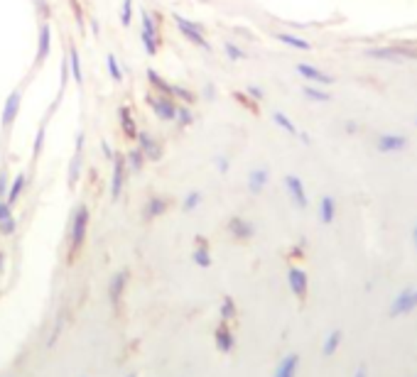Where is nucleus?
I'll return each instance as SVG.
<instances>
[{"label": "nucleus", "instance_id": "nucleus-45", "mask_svg": "<svg viewBox=\"0 0 417 377\" xmlns=\"http://www.w3.org/2000/svg\"><path fill=\"white\" fill-rule=\"evenodd\" d=\"M233 98H236L241 106H248L250 111H258V106H255V101H250L248 93H241V91H233Z\"/></svg>", "mask_w": 417, "mask_h": 377}, {"label": "nucleus", "instance_id": "nucleus-8", "mask_svg": "<svg viewBox=\"0 0 417 377\" xmlns=\"http://www.w3.org/2000/svg\"><path fill=\"white\" fill-rule=\"evenodd\" d=\"M415 309H417V287H405L393 299V304H390V316L398 319V316H405Z\"/></svg>", "mask_w": 417, "mask_h": 377}, {"label": "nucleus", "instance_id": "nucleus-35", "mask_svg": "<svg viewBox=\"0 0 417 377\" xmlns=\"http://www.w3.org/2000/svg\"><path fill=\"white\" fill-rule=\"evenodd\" d=\"M106 69H108V76H111L116 84H123L125 73H123V67H120V62H118V56L106 54Z\"/></svg>", "mask_w": 417, "mask_h": 377}, {"label": "nucleus", "instance_id": "nucleus-2", "mask_svg": "<svg viewBox=\"0 0 417 377\" xmlns=\"http://www.w3.org/2000/svg\"><path fill=\"white\" fill-rule=\"evenodd\" d=\"M140 45L142 49L147 52V56H158V49H160V25L155 20V15L145 8H140Z\"/></svg>", "mask_w": 417, "mask_h": 377}, {"label": "nucleus", "instance_id": "nucleus-3", "mask_svg": "<svg viewBox=\"0 0 417 377\" xmlns=\"http://www.w3.org/2000/svg\"><path fill=\"white\" fill-rule=\"evenodd\" d=\"M86 231H89V209L84 203H79L74 209L72 225H69V258H74L81 250V245L86 240Z\"/></svg>", "mask_w": 417, "mask_h": 377}, {"label": "nucleus", "instance_id": "nucleus-47", "mask_svg": "<svg viewBox=\"0 0 417 377\" xmlns=\"http://www.w3.org/2000/svg\"><path fill=\"white\" fill-rule=\"evenodd\" d=\"M204 98H206L208 103L216 101V86L211 84V81H206V86H204Z\"/></svg>", "mask_w": 417, "mask_h": 377}, {"label": "nucleus", "instance_id": "nucleus-31", "mask_svg": "<svg viewBox=\"0 0 417 377\" xmlns=\"http://www.w3.org/2000/svg\"><path fill=\"white\" fill-rule=\"evenodd\" d=\"M270 118H272V123H275L280 130H285V133H288V135L297 137V133H299V130H297V125H295L292 120H290L288 115H285V113H282V111H272V113H270Z\"/></svg>", "mask_w": 417, "mask_h": 377}, {"label": "nucleus", "instance_id": "nucleus-32", "mask_svg": "<svg viewBox=\"0 0 417 377\" xmlns=\"http://www.w3.org/2000/svg\"><path fill=\"white\" fill-rule=\"evenodd\" d=\"M341 341H344V333L339 331V328H334V331L327 336V341H324V348H321V355H324V358H332V355L339 350V345H341Z\"/></svg>", "mask_w": 417, "mask_h": 377}, {"label": "nucleus", "instance_id": "nucleus-19", "mask_svg": "<svg viewBox=\"0 0 417 377\" xmlns=\"http://www.w3.org/2000/svg\"><path fill=\"white\" fill-rule=\"evenodd\" d=\"M125 157V167H128V174H140L142 172V167H145V155H142V150L140 147H133V150H128V152L123 155Z\"/></svg>", "mask_w": 417, "mask_h": 377}, {"label": "nucleus", "instance_id": "nucleus-28", "mask_svg": "<svg viewBox=\"0 0 417 377\" xmlns=\"http://www.w3.org/2000/svg\"><path fill=\"white\" fill-rule=\"evenodd\" d=\"M194 123H197V113L192 111V106H186V103H177V120H175L177 128L186 130V128H192Z\"/></svg>", "mask_w": 417, "mask_h": 377}, {"label": "nucleus", "instance_id": "nucleus-49", "mask_svg": "<svg viewBox=\"0 0 417 377\" xmlns=\"http://www.w3.org/2000/svg\"><path fill=\"white\" fill-rule=\"evenodd\" d=\"M344 130H346V135H356V133H359V123H356V120H346Z\"/></svg>", "mask_w": 417, "mask_h": 377}, {"label": "nucleus", "instance_id": "nucleus-21", "mask_svg": "<svg viewBox=\"0 0 417 377\" xmlns=\"http://www.w3.org/2000/svg\"><path fill=\"white\" fill-rule=\"evenodd\" d=\"M297 370H299V355L290 353L280 361V365L275 367V375L272 377H295L297 375Z\"/></svg>", "mask_w": 417, "mask_h": 377}, {"label": "nucleus", "instance_id": "nucleus-20", "mask_svg": "<svg viewBox=\"0 0 417 377\" xmlns=\"http://www.w3.org/2000/svg\"><path fill=\"white\" fill-rule=\"evenodd\" d=\"M67 59H69V69H72V79L76 81L79 86H84V67H81V56L79 49L74 45H69L67 49Z\"/></svg>", "mask_w": 417, "mask_h": 377}, {"label": "nucleus", "instance_id": "nucleus-13", "mask_svg": "<svg viewBox=\"0 0 417 377\" xmlns=\"http://www.w3.org/2000/svg\"><path fill=\"white\" fill-rule=\"evenodd\" d=\"M288 284H290V292L295 294L297 299H305L307 297V287H310V277L302 267H290L288 270Z\"/></svg>", "mask_w": 417, "mask_h": 377}, {"label": "nucleus", "instance_id": "nucleus-39", "mask_svg": "<svg viewBox=\"0 0 417 377\" xmlns=\"http://www.w3.org/2000/svg\"><path fill=\"white\" fill-rule=\"evenodd\" d=\"M120 25H123V27H130V25H133V15H136V12H133V0H123V3H120Z\"/></svg>", "mask_w": 417, "mask_h": 377}, {"label": "nucleus", "instance_id": "nucleus-41", "mask_svg": "<svg viewBox=\"0 0 417 377\" xmlns=\"http://www.w3.org/2000/svg\"><path fill=\"white\" fill-rule=\"evenodd\" d=\"M221 319H224L226 323L231 321V319H236V304H233L231 297H226L224 304H221Z\"/></svg>", "mask_w": 417, "mask_h": 377}, {"label": "nucleus", "instance_id": "nucleus-37", "mask_svg": "<svg viewBox=\"0 0 417 377\" xmlns=\"http://www.w3.org/2000/svg\"><path fill=\"white\" fill-rule=\"evenodd\" d=\"M204 201V196H202V192H197V189H192V192H186V196H184V201H182V211L184 214H192L194 209H197L199 203Z\"/></svg>", "mask_w": 417, "mask_h": 377}, {"label": "nucleus", "instance_id": "nucleus-46", "mask_svg": "<svg viewBox=\"0 0 417 377\" xmlns=\"http://www.w3.org/2000/svg\"><path fill=\"white\" fill-rule=\"evenodd\" d=\"M101 155H103V159H108V162H113V157H116V152H113V147L108 140H101Z\"/></svg>", "mask_w": 417, "mask_h": 377}, {"label": "nucleus", "instance_id": "nucleus-7", "mask_svg": "<svg viewBox=\"0 0 417 377\" xmlns=\"http://www.w3.org/2000/svg\"><path fill=\"white\" fill-rule=\"evenodd\" d=\"M125 176H128L125 157L120 152H116V157H113V172H111V201H118V198L123 196Z\"/></svg>", "mask_w": 417, "mask_h": 377}, {"label": "nucleus", "instance_id": "nucleus-5", "mask_svg": "<svg viewBox=\"0 0 417 377\" xmlns=\"http://www.w3.org/2000/svg\"><path fill=\"white\" fill-rule=\"evenodd\" d=\"M20 108H23V89L17 86L8 93L6 103H3V111H0V125L6 133H10L12 125H15L17 115H20Z\"/></svg>", "mask_w": 417, "mask_h": 377}, {"label": "nucleus", "instance_id": "nucleus-50", "mask_svg": "<svg viewBox=\"0 0 417 377\" xmlns=\"http://www.w3.org/2000/svg\"><path fill=\"white\" fill-rule=\"evenodd\" d=\"M89 27H91V32H94V37H98V34H101V25H98L96 17H89Z\"/></svg>", "mask_w": 417, "mask_h": 377}, {"label": "nucleus", "instance_id": "nucleus-52", "mask_svg": "<svg viewBox=\"0 0 417 377\" xmlns=\"http://www.w3.org/2000/svg\"><path fill=\"white\" fill-rule=\"evenodd\" d=\"M354 377H368L366 367H359V370H356V375H354Z\"/></svg>", "mask_w": 417, "mask_h": 377}, {"label": "nucleus", "instance_id": "nucleus-18", "mask_svg": "<svg viewBox=\"0 0 417 377\" xmlns=\"http://www.w3.org/2000/svg\"><path fill=\"white\" fill-rule=\"evenodd\" d=\"M118 123H120V130H123V135L128 137V140H136L138 125H136V120H133V113H130L128 106L118 108Z\"/></svg>", "mask_w": 417, "mask_h": 377}, {"label": "nucleus", "instance_id": "nucleus-26", "mask_svg": "<svg viewBox=\"0 0 417 377\" xmlns=\"http://www.w3.org/2000/svg\"><path fill=\"white\" fill-rule=\"evenodd\" d=\"M145 79H147V84H150V89H153V91H158V93H164V96H172V84H169L164 76H160L155 69H147Z\"/></svg>", "mask_w": 417, "mask_h": 377}, {"label": "nucleus", "instance_id": "nucleus-44", "mask_svg": "<svg viewBox=\"0 0 417 377\" xmlns=\"http://www.w3.org/2000/svg\"><path fill=\"white\" fill-rule=\"evenodd\" d=\"M246 93H248V98H250V101H255V103H260L265 98V91L260 89V86H255V84L246 86Z\"/></svg>", "mask_w": 417, "mask_h": 377}, {"label": "nucleus", "instance_id": "nucleus-12", "mask_svg": "<svg viewBox=\"0 0 417 377\" xmlns=\"http://www.w3.org/2000/svg\"><path fill=\"white\" fill-rule=\"evenodd\" d=\"M295 69H297L299 76H302L305 81H310V84H317V86H329V84H334V76H329V73H324L321 69H317L314 64L299 62Z\"/></svg>", "mask_w": 417, "mask_h": 377}, {"label": "nucleus", "instance_id": "nucleus-4", "mask_svg": "<svg viewBox=\"0 0 417 377\" xmlns=\"http://www.w3.org/2000/svg\"><path fill=\"white\" fill-rule=\"evenodd\" d=\"M145 103L153 111L155 118L162 120V123H175L177 120V101L172 96H164V93L150 89V93H145Z\"/></svg>", "mask_w": 417, "mask_h": 377}, {"label": "nucleus", "instance_id": "nucleus-10", "mask_svg": "<svg viewBox=\"0 0 417 377\" xmlns=\"http://www.w3.org/2000/svg\"><path fill=\"white\" fill-rule=\"evenodd\" d=\"M50 54H52V25L50 20H42L40 30H37V56H34V64L37 67L45 64Z\"/></svg>", "mask_w": 417, "mask_h": 377}, {"label": "nucleus", "instance_id": "nucleus-11", "mask_svg": "<svg viewBox=\"0 0 417 377\" xmlns=\"http://www.w3.org/2000/svg\"><path fill=\"white\" fill-rule=\"evenodd\" d=\"M407 147V137L398 135V133H383V135L376 140V150L383 155H398Z\"/></svg>", "mask_w": 417, "mask_h": 377}, {"label": "nucleus", "instance_id": "nucleus-9", "mask_svg": "<svg viewBox=\"0 0 417 377\" xmlns=\"http://www.w3.org/2000/svg\"><path fill=\"white\" fill-rule=\"evenodd\" d=\"M285 189H288L295 206H297L299 211H307L310 198H307V192H305V181L299 179L297 174H285Z\"/></svg>", "mask_w": 417, "mask_h": 377}, {"label": "nucleus", "instance_id": "nucleus-54", "mask_svg": "<svg viewBox=\"0 0 417 377\" xmlns=\"http://www.w3.org/2000/svg\"><path fill=\"white\" fill-rule=\"evenodd\" d=\"M128 377H136V375H128Z\"/></svg>", "mask_w": 417, "mask_h": 377}, {"label": "nucleus", "instance_id": "nucleus-17", "mask_svg": "<svg viewBox=\"0 0 417 377\" xmlns=\"http://www.w3.org/2000/svg\"><path fill=\"white\" fill-rule=\"evenodd\" d=\"M81 169H84V152L74 150L72 159H69V167H67V184H69V189H74V186L79 184Z\"/></svg>", "mask_w": 417, "mask_h": 377}, {"label": "nucleus", "instance_id": "nucleus-55", "mask_svg": "<svg viewBox=\"0 0 417 377\" xmlns=\"http://www.w3.org/2000/svg\"><path fill=\"white\" fill-rule=\"evenodd\" d=\"M415 125H417V120H415Z\"/></svg>", "mask_w": 417, "mask_h": 377}, {"label": "nucleus", "instance_id": "nucleus-53", "mask_svg": "<svg viewBox=\"0 0 417 377\" xmlns=\"http://www.w3.org/2000/svg\"><path fill=\"white\" fill-rule=\"evenodd\" d=\"M412 242H415V248H417V223H415V231H412Z\"/></svg>", "mask_w": 417, "mask_h": 377}, {"label": "nucleus", "instance_id": "nucleus-24", "mask_svg": "<svg viewBox=\"0 0 417 377\" xmlns=\"http://www.w3.org/2000/svg\"><path fill=\"white\" fill-rule=\"evenodd\" d=\"M25 186H28V174H25V172H17V174L10 179V189H8V196H6V201L10 203V206L17 203V198L23 196Z\"/></svg>", "mask_w": 417, "mask_h": 377}, {"label": "nucleus", "instance_id": "nucleus-23", "mask_svg": "<svg viewBox=\"0 0 417 377\" xmlns=\"http://www.w3.org/2000/svg\"><path fill=\"white\" fill-rule=\"evenodd\" d=\"M167 206H169L167 198L150 196V198H147V203H145V209H142V216H145V220H153V218H158V216H162L164 211H167Z\"/></svg>", "mask_w": 417, "mask_h": 377}, {"label": "nucleus", "instance_id": "nucleus-29", "mask_svg": "<svg viewBox=\"0 0 417 377\" xmlns=\"http://www.w3.org/2000/svg\"><path fill=\"white\" fill-rule=\"evenodd\" d=\"M275 40L282 42L285 47H292V49H299V52H310L312 45L307 40H302V37H297V34L292 32H275Z\"/></svg>", "mask_w": 417, "mask_h": 377}, {"label": "nucleus", "instance_id": "nucleus-25", "mask_svg": "<svg viewBox=\"0 0 417 377\" xmlns=\"http://www.w3.org/2000/svg\"><path fill=\"white\" fill-rule=\"evenodd\" d=\"M192 260H194V265H199L202 270H208V267H211V253H208V242L204 240L202 236L197 238V248H194V253H192Z\"/></svg>", "mask_w": 417, "mask_h": 377}, {"label": "nucleus", "instance_id": "nucleus-43", "mask_svg": "<svg viewBox=\"0 0 417 377\" xmlns=\"http://www.w3.org/2000/svg\"><path fill=\"white\" fill-rule=\"evenodd\" d=\"M8 189H10V174H8V169L3 167L0 169V198L8 196Z\"/></svg>", "mask_w": 417, "mask_h": 377}, {"label": "nucleus", "instance_id": "nucleus-42", "mask_svg": "<svg viewBox=\"0 0 417 377\" xmlns=\"http://www.w3.org/2000/svg\"><path fill=\"white\" fill-rule=\"evenodd\" d=\"M214 167H216V172H219V174H228V172H231V159L226 157V155H216Z\"/></svg>", "mask_w": 417, "mask_h": 377}, {"label": "nucleus", "instance_id": "nucleus-22", "mask_svg": "<svg viewBox=\"0 0 417 377\" xmlns=\"http://www.w3.org/2000/svg\"><path fill=\"white\" fill-rule=\"evenodd\" d=\"M334 218H336V198H334L332 194H327V196H321L319 201V220L324 225H332Z\"/></svg>", "mask_w": 417, "mask_h": 377}, {"label": "nucleus", "instance_id": "nucleus-36", "mask_svg": "<svg viewBox=\"0 0 417 377\" xmlns=\"http://www.w3.org/2000/svg\"><path fill=\"white\" fill-rule=\"evenodd\" d=\"M366 54L373 56V59H400V56H405L407 52L405 49H390V47H376V49H368Z\"/></svg>", "mask_w": 417, "mask_h": 377}, {"label": "nucleus", "instance_id": "nucleus-6", "mask_svg": "<svg viewBox=\"0 0 417 377\" xmlns=\"http://www.w3.org/2000/svg\"><path fill=\"white\" fill-rule=\"evenodd\" d=\"M136 145L142 150L147 162H160V159H162V142H160L150 130H138Z\"/></svg>", "mask_w": 417, "mask_h": 377}, {"label": "nucleus", "instance_id": "nucleus-33", "mask_svg": "<svg viewBox=\"0 0 417 377\" xmlns=\"http://www.w3.org/2000/svg\"><path fill=\"white\" fill-rule=\"evenodd\" d=\"M172 98H175L177 103H186V106H194V101H197V93H194L192 89H186V86L182 84H172Z\"/></svg>", "mask_w": 417, "mask_h": 377}, {"label": "nucleus", "instance_id": "nucleus-15", "mask_svg": "<svg viewBox=\"0 0 417 377\" xmlns=\"http://www.w3.org/2000/svg\"><path fill=\"white\" fill-rule=\"evenodd\" d=\"M128 277H130L128 270H120L111 277V284H108V301H111V306H116V309H118V304H120V297H123V289H125V284H128Z\"/></svg>", "mask_w": 417, "mask_h": 377}, {"label": "nucleus", "instance_id": "nucleus-1", "mask_svg": "<svg viewBox=\"0 0 417 377\" xmlns=\"http://www.w3.org/2000/svg\"><path fill=\"white\" fill-rule=\"evenodd\" d=\"M172 23H175V27L180 30V34L186 42H192L194 47H199L204 52H211V42L206 40V30H204L202 23H194V20L180 15V12L172 15Z\"/></svg>", "mask_w": 417, "mask_h": 377}, {"label": "nucleus", "instance_id": "nucleus-34", "mask_svg": "<svg viewBox=\"0 0 417 377\" xmlns=\"http://www.w3.org/2000/svg\"><path fill=\"white\" fill-rule=\"evenodd\" d=\"M302 93H305V98H307V101H312V103H327V101H332V93H327L324 89H319L317 84H307L305 89H302Z\"/></svg>", "mask_w": 417, "mask_h": 377}, {"label": "nucleus", "instance_id": "nucleus-30", "mask_svg": "<svg viewBox=\"0 0 417 377\" xmlns=\"http://www.w3.org/2000/svg\"><path fill=\"white\" fill-rule=\"evenodd\" d=\"M47 123L50 120H42L40 128H37V133H34V140H32V159L37 162L40 159V155L45 152V140H47Z\"/></svg>", "mask_w": 417, "mask_h": 377}, {"label": "nucleus", "instance_id": "nucleus-27", "mask_svg": "<svg viewBox=\"0 0 417 377\" xmlns=\"http://www.w3.org/2000/svg\"><path fill=\"white\" fill-rule=\"evenodd\" d=\"M214 338H216V345H219V350H224V353H231L233 345H236V338H233L231 328L226 326V321L221 323L219 328H216Z\"/></svg>", "mask_w": 417, "mask_h": 377}, {"label": "nucleus", "instance_id": "nucleus-38", "mask_svg": "<svg viewBox=\"0 0 417 377\" xmlns=\"http://www.w3.org/2000/svg\"><path fill=\"white\" fill-rule=\"evenodd\" d=\"M224 52H226V56H228V59H231V62H243V59H246V52L241 49V47L236 45V42H231V40H226L224 42Z\"/></svg>", "mask_w": 417, "mask_h": 377}, {"label": "nucleus", "instance_id": "nucleus-48", "mask_svg": "<svg viewBox=\"0 0 417 377\" xmlns=\"http://www.w3.org/2000/svg\"><path fill=\"white\" fill-rule=\"evenodd\" d=\"M10 214H12V206L6 201V198H0V220L6 218V216H10Z\"/></svg>", "mask_w": 417, "mask_h": 377}, {"label": "nucleus", "instance_id": "nucleus-51", "mask_svg": "<svg viewBox=\"0 0 417 377\" xmlns=\"http://www.w3.org/2000/svg\"><path fill=\"white\" fill-rule=\"evenodd\" d=\"M297 137H299V142H305V145H312V137L307 135V133H297Z\"/></svg>", "mask_w": 417, "mask_h": 377}, {"label": "nucleus", "instance_id": "nucleus-40", "mask_svg": "<svg viewBox=\"0 0 417 377\" xmlns=\"http://www.w3.org/2000/svg\"><path fill=\"white\" fill-rule=\"evenodd\" d=\"M15 231H17V218L12 214L0 220V236L10 238V236H15Z\"/></svg>", "mask_w": 417, "mask_h": 377}, {"label": "nucleus", "instance_id": "nucleus-16", "mask_svg": "<svg viewBox=\"0 0 417 377\" xmlns=\"http://www.w3.org/2000/svg\"><path fill=\"white\" fill-rule=\"evenodd\" d=\"M228 233L236 240H250L255 236V225L250 220L241 218V216H233V218H228Z\"/></svg>", "mask_w": 417, "mask_h": 377}, {"label": "nucleus", "instance_id": "nucleus-14", "mask_svg": "<svg viewBox=\"0 0 417 377\" xmlns=\"http://www.w3.org/2000/svg\"><path fill=\"white\" fill-rule=\"evenodd\" d=\"M268 181H270V169H268V167H255V169H250V172H248V179H246V184H248V192L253 194V196H258V194L265 192Z\"/></svg>", "mask_w": 417, "mask_h": 377}]
</instances>
